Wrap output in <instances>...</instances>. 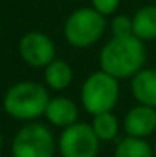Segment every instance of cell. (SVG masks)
Instances as JSON below:
<instances>
[{"mask_svg": "<svg viewBox=\"0 0 156 157\" xmlns=\"http://www.w3.org/2000/svg\"><path fill=\"white\" fill-rule=\"evenodd\" d=\"M119 97V84L118 78L106 74L104 70L91 74L82 84L81 100L89 114L98 115L111 112Z\"/></svg>", "mask_w": 156, "mask_h": 157, "instance_id": "3", "label": "cell"}, {"mask_svg": "<svg viewBox=\"0 0 156 157\" xmlns=\"http://www.w3.org/2000/svg\"><path fill=\"white\" fill-rule=\"evenodd\" d=\"M92 130L99 140H113L118 136L119 130V124H118V117L111 112H104V114H98L92 119Z\"/></svg>", "mask_w": 156, "mask_h": 157, "instance_id": "14", "label": "cell"}, {"mask_svg": "<svg viewBox=\"0 0 156 157\" xmlns=\"http://www.w3.org/2000/svg\"><path fill=\"white\" fill-rule=\"evenodd\" d=\"M131 90L141 105L156 109V70L141 69L131 80Z\"/></svg>", "mask_w": 156, "mask_h": 157, "instance_id": "9", "label": "cell"}, {"mask_svg": "<svg viewBox=\"0 0 156 157\" xmlns=\"http://www.w3.org/2000/svg\"><path fill=\"white\" fill-rule=\"evenodd\" d=\"M156 129V109L148 105H136L126 114L124 130L129 137L144 139Z\"/></svg>", "mask_w": 156, "mask_h": 157, "instance_id": "8", "label": "cell"}, {"mask_svg": "<svg viewBox=\"0 0 156 157\" xmlns=\"http://www.w3.org/2000/svg\"><path fill=\"white\" fill-rule=\"evenodd\" d=\"M0 145H2V137H0Z\"/></svg>", "mask_w": 156, "mask_h": 157, "instance_id": "18", "label": "cell"}, {"mask_svg": "<svg viewBox=\"0 0 156 157\" xmlns=\"http://www.w3.org/2000/svg\"><path fill=\"white\" fill-rule=\"evenodd\" d=\"M133 33L143 42L156 39V7L148 5L133 15Z\"/></svg>", "mask_w": 156, "mask_h": 157, "instance_id": "11", "label": "cell"}, {"mask_svg": "<svg viewBox=\"0 0 156 157\" xmlns=\"http://www.w3.org/2000/svg\"><path fill=\"white\" fill-rule=\"evenodd\" d=\"M111 29H113V37H129L134 35L133 33V18L126 15H118L111 22Z\"/></svg>", "mask_w": 156, "mask_h": 157, "instance_id": "15", "label": "cell"}, {"mask_svg": "<svg viewBox=\"0 0 156 157\" xmlns=\"http://www.w3.org/2000/svg\"><path fill=\"white\" fill-rule=\"evenodd\" d=\"M106 30V18L94 9H79L66 20L64 35L74 47H89L96 44Z\"/></svg>", "mask_w": 156, "mask_h": 157, "instance_id": "4", "label": "cell"}, {"mask_svg": "<svg viewBox=\"0 0 156 157\" xmlns=\"http://www.w3.org/2000/svg\"><path fill=\"white\" fill-rule=\"evenodd\" d=\"M49 94L40 84L18 82L7 90L3 97V109L17 121H32L46 114Z\"/></svg>", "mask_w": 156, "mask_h": 157, "instance_id": "2", "label": "cell"}, {"mask_svg": "<svg viewBox=\"0 0 156 157\" xmlns=\"http://www.w3.org/2000/svg\"><path fill=\"white\" fill-rule=\"evenodd\" d=\"M153 154H154V157H156V142H154V145H153Z\"/></svg>", "mask_w": 156, "mask_h": 157, "instance_id": "17", "label": "cell"}, {"mask_svg": "<svg viewBox=\"0 0 156 157\" xmlns=\"http://www.w3.org/2000/svg\"><path fill=\"white\" fill-rule=\"evenodd\" d=\"M72 80V69L64 60H52L46 67V82L54 90H62Z\"/></svg>", "mask_w": 156, "mask_h": 157, "instance_id": "12", "label": "cell"}, {"mask_svg": "<svg viewBox=\"0 0 156 157\" xmlns=\"http://www.w3.org/2000/svg\"><path fill=\"white\" fill-rule=\"evenodd\" d=\"M18 52L20 57L32 67H47L55 60L54 42L42 32L25 33L18 42Z\"/></svg>", "mask_w": 156, "mask_h": 157, "instance_id": "7", "label": "cell"}, {"mask_svg": "<svg viewBox=\"0 0 156 157\" xmlns=\"http://www.w3.org/2000/svg\"><path fill=\"white\" fill-rule=\"evenodd\" d=\"M121 0H92V9L98 10L101 15H111L118 10Z\"/></svg>", "mask_w": 156, "mask_h": 157, "instance_id": "16", "label": "cell"}, {"mask_svg": "<svg viewBox=\"0 0 156 157\" xmlns=\"http://www.w3.org/2000/svg\"><path fill=\"white\" fill-rule=\"evenodd\" d=\"M54 137L42 124H27L17 132L12 142L14 157H54Z\"/></svg>", "mask_w": 156, "mask_h": 157, "instance_id": "5", "label": "cell"}, {"mask_svg": "<svg viewBox=\"0 0 156 157\" xmlns=\"http://www.w3.org/2000/svg\"><path fill=\"white\" fill-rule=\"evenodd\" d=\"M59 152L62 157H98L99 137L92 130V125L76 122L61 134Z\"/></svg>", "mask_w": 156, "mask_h": 157, "instance_id": "6", "label": "cell"}, {"mask_svg": "<svg viewBox=\"0 0 156 157\" xmlns=\"http://www.w3.org/2000/svg\"><path fill=\"white\" fill-rule=\"evenodd\" d=\"M46 117L50 124L57 127H69L77 121V105L70 99L66 97H55L50 99L46 109Z\"/></svg>", "mask_w": 156, "mask_h": 157, "instance_id": "10", "label": "cell"}, {"mask_svg": "<svg viewBox=\"0 0 156 157\" xmlns=\"http://www.w3.org/2000/svg\"><path fill=\"white\" fill-rule=\"evenodd\" d=\"M146 60V48L138 37H113L101 48V70L119 78L134 77L143 69Z\"/></svg>", "mask_w": 156, "mask_h": 157, "instance_id": "1", "label": "cell"}, {"mask_svg": "<svg viewBox=\"0 0 156 157\" xmlns=\"http://www.w3.org/2000/svg\"><path fill=\"white\" fill-rule=\"evenodd\" d=\"M114 157H154V154L151 145L144 139L128 136L116 145Z\"/></svg>", "mask_w": 156, "mask_h": 157, "instance_id": "13", "label": "cell"}]
</instances>
